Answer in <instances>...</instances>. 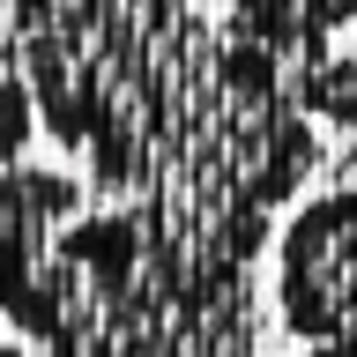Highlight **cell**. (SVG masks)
Instances as JSON below:
<instances>
[{
	"label": "cell",
	"instance_id": "1",
	"mask_svg": "<svg viewBox=\"0 0 357 357\" xmlns=\"http://www.w3.org/2000/svg\"><path fill=\"white\" fill-rule=\"evenodd\" d=\"M275 320L298 342H357V186H320L275 231Z\"/></svg>",
	"mask_w": 357,
	"mask_h": 357
},
{
	"label": "cell",
	"instance_id": "2",
	"mask_svg": "<svg viewBox=\"0 0 357 357\" xmlns=\"http://www.w3.org/2000/svg\"><path fill=\"white\" fill-rule=\"evenodd\" d=\"M82 216V186L60 172H0V312L45 335L52 320V253L60 231Z\"/></svg>",
	"mask_w": 357,
	"mask_h": 357
},
{
	"label": "cell",
	"instance_id": "3",
	"mask_svg": "<svg viewBox=\"0 0 357 357\" xmlns=\"http://www.w3.org/2000/svg\"><path fill=\"white\" fill-rule=\"evenodd\" d=\"M223 8L275 60H298L312 45H328V30H357V0H223Z\"/></svg>",
	"mask_w": 357,
	"mask_h": 357
},
{
	"label": "cell",
	"instance_id": "4",
	"mask_svg": "<svg viewBox=\"0 0 357 357\" xmlns=\"http://www.w3.org/2000/svg\"><path fill=\"white\" fill-rule=\"evenodd\" d=\"M283 82L298 97L312 127H335L357 142V52H335V45H312L298 60H283Z\"/></svg>",
	"mask_w": 357,
	"mask_h": 357
},
{
	"label": "cell",
	"instance_id": "5",
	"mask_svg": "<svg viewBox=\"0 0 357 357\" xmlns=\"http://www.w3.org/2000/svg\"><path fill=\"white\" fill-rule=\"evenodd\" d=\"M305 357H357V342H312Z\"/></svg>",
	"mask_w": 357,
	"mask_h": 357
},
{
	"label": "cell",
	"instance_id": "6",
	"mask_svg": "<svg viewBox=\"0 0 357 357\" xmlns=\"http://www.w3.org/2000/svg\"><path fill=\"white\" fill-rule=\"evenodd\" d=\"M0 357H15V350H0Z\"/></svg>",
	"mask_w": 357,
	"mask_h": 357
}]
</instances>
